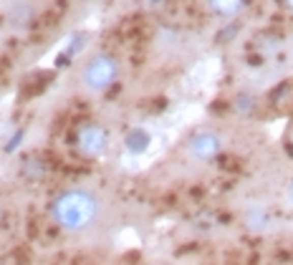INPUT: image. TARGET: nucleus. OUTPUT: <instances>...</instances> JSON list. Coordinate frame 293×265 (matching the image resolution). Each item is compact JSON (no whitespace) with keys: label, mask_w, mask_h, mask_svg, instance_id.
<instances>
[{"label":"nucleus","mask_w":293,"mask_h":265,"mask_svg":"<svg viewBox=\"0 0 293 265\" xmlns=\"http://www.w3.org/2000/svg\"><path fill=\"white\" fill-rule=\"evenodd\" d=\"M76 144L86 157H99L109 146V132L104 127H99V124H86L76 134Z\"/></svg>","instance_id":"nucleus-3"},{"label":"nucleus","mask_w":293,"mask_h":265,"mask_svg":"<svg viewBox=\"0 0 293 265\" xmlns=\"http://www.w3.org/2000/svg\"><path fill=\"white\" fill-rule=\"evenodd\" d=\"M243 5H245V0H208V8L215 15H222V18H230V15L240 13Z\"/></svg>","instance_id":"nucleus-7"},{"label":"nucleus","mask_w":293,"mask_h":265,"mask_svg":"<svg viewBox=\"0 0 293 265\" xmlns=\"http://www.w3.org/2000/svg\"><path fill=\"white\" fill-rule=\"evenodd\" d=\"M220 152V139L213 132H197L190 139V154L195 159H213Z\"/></svg>","instance_id":"nucleus-4"},{"label":"nucleus","mask_w":293,"mask_h":265,"mask_svg":"<svg viewBox=\"0 0 293 265\" xmlns=\"http://www.w3.org/2000/svg\"><path fill=\"white\" fill-rule=\"evenodd\" d=\"M149 132H144V129H132V132L124 136V146L132 152V154H142L146 146H149Z\"/></svg>","instance_id":"nucleus-6"},{"label":"nucleus","mask_w":293,"mask_h":265,"mask_svg":"<svg viewBox=\"0 0 293 265\" xmlns=\"http://www.w3.org/2000/svg\"><path fill=\"white\" fill-rule=\"evenodd\" d=\"M96 212H99L96 197L86 190H66L51 204L53 220L66 230H81V227L91 225Z\"/></svg>","instance_id":"nucleus-1"},{"label":"nucleus","mask_w":293,"mask_h":265,"mask_svg":"<svg viewBox=\"0 0 293 265\" xmlns=\"http://www.w3.org/2000/svg\"><path fill=\"white\" fill-rule=\"evenodd\" d=\"M116 73H119L116 61H114L109 53H99V56H94V58L83 66L81 81H83V86L91 89V91H104V89H109V86L116 81Z\"/></svg>","instance_id":"nucleus-2"},{"label":"nucleus","mask_w":293,"mask_h":265,"mask_svg":"<svg viewBox=\"0 0 293 265\" xmlns=\"http://www.w3.org/2000/svg\"><path fill=\"white\" fill-rule=\"evenodd\" d=\"M281 3H283V8H286V10H291V13H293V0H281Z\"/></svg>","instance_id":"nucleus-8"},{"label":"nucleus","mask_w":293,"mask_h":265,"mask_svg":"<svg viewBox=\"0 0 293 265\" xmlns=\"http://www.w3.org/2000/svg\"><path fill=\"white\" fill-rule=\"evenodd\" d=\"M51 78H53V73H51V71H33V73L23 81L20 91H25L28 96H36V94H41V91L51 83Z\"/></svg>","instance_id":"nucleus-5"}]
</instances>
